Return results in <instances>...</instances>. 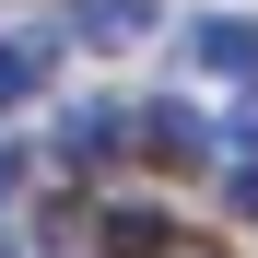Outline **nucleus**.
<instances>
[{
  "instance_id": "423d86ee",
  "label": "nucleus",
  "mask_w": 258,
  "mask_h": 258,
  "mask_svg": "<svg viewBox=\"0 0 258 258\" xmlns=\"http://www.w3.org/2000/svg\"><path fill=\"white\" fill-rule=\"evenodd\" d=\"M0 200H12V153H0Z\"/></svg>"
},
{
  "instance_id": "f257e3e1",
  "label": "nucleus",
  "mask_w": 258,
  "mask_h": 258,
  "mask_svg": "<svg viewBox=\"0 0 258 258\" xmlns=\"http://www.w3.org/2000/svg\"><path fill=\"white\" fill-rule=\"evenodd\" d=\"M188 59L246 82V71H258V24H246V12H200V24H188Z\"/></svg>"
},
{
  "instance_id": "f03ea898",
  "label": "nucleus",
  "mask_w": 258,
  "mask_h": 258,
  "mask_svg": "<svg viewBox=\"0 0 258 258\" xmlns=\"http://www.w3.org/2000/svg\"><path fill=\"white\" fill-rule=\"evenodd\" d=\"M141 153H153V164H211L200 106H153V117H141Z\"/></svg>"
},
{
  "instance_id": "39448f33",
  "label": "nucleus",
  "mask_w": 258,
  "mask_h": 258,
  "mask_svg": "<svg viewBox=\"0 0 258 258\" xmlns=\"http://www.w3.org/2000/svg\"><path fill=\"white\" fill-rule=\"evenodd\" d=\"M47 59H59V35H0V106H24L47 82Z\"/></svg>"
},
{
  "instance_id": "20e7f679",
  "label": "nucleus",
  "mask_w": 258,
  "mask_h": 258,
  "mask_svg": "<svg viewBox=\"0 0 258 258\" xmlns=\"http://www.w3.org/2000/svg\"><path fill=\"white\" fill-rule=\"evenodd\" d=\"M59 153H71V164H106V153H129V117H117V106H71V117H59Z\"/></svg>"
},
{
  "instance_id": "7ed1b4c3",
  "label": "nucleus",
  "mask_w": 258,
  "mask_h": 258,
  "mask_svg": "<svg viewBox=\"0 0 258 258\" xmlns=\"http://www.w3.org/2000/svg\"><path fill=\"white\" fill-rule=\"evenodd\" d=\"M71 35L82 47H129V35H153V0H71Z\"/></svg>"
}]
</instances>
